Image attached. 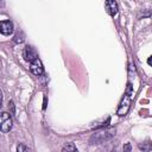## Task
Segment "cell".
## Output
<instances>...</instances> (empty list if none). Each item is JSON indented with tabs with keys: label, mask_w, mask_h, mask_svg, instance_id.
<instances>
[{
	"label": "cell",
	"mask_w": 152,
	"mask_h": 152,
	"mask_svg": "<svg viewBox=\"0 0 152 152\" xmlns=\"http://www.w3.org/2000/svg\"><path fill=\"white\" fill-rule=\"evenodd\" d=\"M131 97H132V86L131 83L127 84V88H126V93L118 107V110H116V114L120 115V116H124L127 114L129 107H131Z\"/></svg>",
	"instance_id": "obj_1"
},
{
	"label": "cell",
	"mask_w": 152,
	"mask_h": 152,
	"mask_svg": "<svg viewBox=\"0 0 152 152\" xmlns=\"http://www.w3.org/2000/svg\"><path fill=\"white\" fill-rule=\"evenodd\" d=\"M12 128V118L7 112H0V131L4 133L10 132Z\"/></svg>",
	"instance_id": "obj_2"
},
{
	"label": "cell",
	"mask_w": 152,
	"mask_h": 152,
	"mask_svg": "<svg viewBox=\"0 0 152 152\" xmlns=\"http://www.w3.org/2000/svg\"><path fill=\"white\" fill-rule=\"evenodd\" d=\"M23 57H24V59H25L26 62H30V63H31L32 61H34L36 58H38V55H37V51L34 50V48L27 45V46L24 48Z\"/></svg>",
	"instance_id": "obj_3"
},
{
	"label": "cell",
	"mask_w": 152,
	"mask_h": 152,
	"mask_svg": "<svg viewBox=\"0 0 152 152\" xmlns=\"http://www.w3.org/2000/svg\"><path fill=\"white\" fill-rule=\"evenodd\" d=\"M30 70L33 75L36 76H40L43 72H44V68H43V64H42V61L39 58H36L34 61L31 62L30 64Z\"/></svg>",
	"instance_id": "obj_4"
},
{
	"label": "cell",
	"mask_w": 152,
	"mask_h": 152,
	"mask_svg": "<svg viewBox=\"0 0 152 152\" xmlns=\"http://www.w3.org/2000/svg\"><path fill=\"white\" fill-rule=\"evenodd\" d=\"M0 33L4 36H10L13 33V24L11 20H1L0 21Z\"/></svg>",
	"instance_id": "obj_5"
},
{
	"label": "cell",
	"mask_w": 152,
	"mask_h": 152,
	"mask_svg": "<svg viewBox=\"0 0 152 152\" xmlns=\"http://www.w3.org/2000/svg\"><path fill=\"white\" fill-rule=\"evenodd\" d=\"M112 135H113L112 132H99V133H95V134L91 137L90 141H91V142L95 141L94 144H99V142H102V141L106 140V139H109Z\"/></svg>",
	"instance_id": "obj_6"
},
{
	"label": "cell",
	"mask_w": 152,
	"mask_h": 152,
	"mask_svg": "<svg viewBox=\"0 0 152 152\" xmlns=\"http://www.w3.org/2000/svg\"><path fill=\"white\" fill-rule=\"evenodd\" d=\"M104 7H106V10H107V12H108L109 15L114 17V15L118 14V4H116V1L108 0V1L104 2Z\"/></svg>",
	"instance_id": "obj_7"
},
{
	"label": "cell",
	"mask_w": 152,
	"mask_h": 152,
	"mask_svg": "<svg viewBox=\"0 0 152 152\" xmlns=\"http://www.w3.org/2000/svg\"><path fill=\"white\" fill-rule=\"evenodd\" d=\"M62 152H78V151H77L76 146H75L72 142H69V144H66V145L62 148Z\"/></svg>",
	"instance_id": "obj_8"
},
{
	"label": "cell",
	"mask_w": 152,
	"mask_h": 152,
	"mask_svg": "<svg viewBox=\"0 0 152 152\" xmlns=\"http://www.w3.org/2000/svg\"><path fill=\"white\" fill-rule=\"evenodd\" d=\"M17 152H30V150L24 144H19L17 147Z\"/></svg>",
	"instance_id": "obj_9"
},
{
	"label": "cell",
	"mask_w": 152,
	"mask_h": 152,
	"mask_svg": "<svg viewBox=\"0 0 152 152\" xmlns=\"http://www.w3.org/2000/svg\"><path fill=\"white\" fill-rule=\"evenodd\" d=\"M13 40H14V43H23L24 42V36L18 33V34H15V37H14Z\"/></svg>",
	"instance_id": "obj_10"
},
{
	"label": "cell",
	"mask_w": 152,
	"mask_h": 152,
	"mask_svg": "<svg viewBox=\"0 0 152 152\" xmlns=\"http://www.w3.org/2000/svg\"><path fill=\"white\" fill-rule=\"evenodd\" d=\"M131 148H132V146H131V144H129V142H126V144L124 145V148H122V152H131Z\"/></svg>",
	"instance_id": "obj_11"
},
{
	"label": "cell",
	"mask_w": 152,
	"mask_h": 152,
	"mask_svg": "<svg viewBox=\"0 0 152 152\" xmlns=\"http://www.w3.org/2000/svg\"><path fill=\"white\" fill-rule=\"evenodd\" d=\"M139 147H140L142 151H150V142H146L145 145H140Z\"/></svg>",
	"instance_id": "obj_12"
},
{
	"label": "cell",
	"mask_w": 152,
	"mask_h": 152,
	"mask_svg": "<svg viewBox=\"0 0 152 152\" xmlns=\"http://www.w3.org/2000/svg\"><path fill=\"white\" fill-rule=\"evenodd\" d=\"M2 107V91L0 90V108Z\"/></svg>",
	"instance_id": "obj_13"
}]
</instances>
